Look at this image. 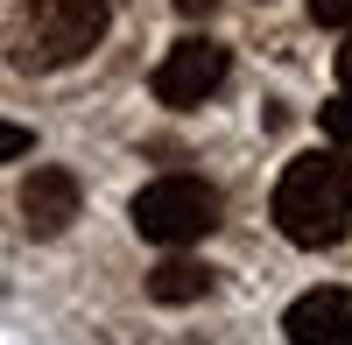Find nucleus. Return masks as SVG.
<instances>
[{
    "label": "nucleus",
    "mask_w": 352,
    "mask_h": 345,
    "mask_svg": "<svg viewBox=\"0 0 352 345\" xmlns=\"http://www.w3.org/2000/svg\"><path fill=\"white\" fill-rule=\"evenodd\" d=\"M275 233L289 247H338L352 233V155L345 148H310L275 177Z\"/></svg>",
    "instance_id": "nucleus-1"
},
{
    "label": "nucleus",
    "mask_w": 352,
    "mask_h": 345,
    "mask_svg": "<svg viewBox=\"0 0 352 345\" xmlns=\"http://www.w3.org/2000/svg\"><path fill=\"white\" fill-rule=\"evenodd\" d=\"M106 21H113L106 0H21L0 21V56L28 78H50V71L78 64V56H92Z\"/></svg>",
    "instance_id": "nucleus-2"
},
{
    "label": "nucleus",
    "mask_w": 352,
    "mask_h": 345,
    "mask_svg": "<svg viewBox=\"0 0 352 345\" xmlns=\"http://www.w3.org/2000/svg\"><path fill=\"white\" fill-rule=\"evenodd\" d=\"M219 212H226V197L204 183V177H155L148 190L134 197V225H141V240H155V247L204 240L219 225Z\"/></svg>",
    "instance_id": "nucleus-3"
},
{
    "label": "nucleus",
    "mask_w": 352,
    "mask_h": 345,
    "mask_svg": "<svg viewBox=\"0 0 352 345\" xmlns=\"http://www.w3.org/2000/svg\"><path fill=\"white\" fill-rule=\"evenodd\" d=\"M226 71H232V56H226V43H212V36H184L162 64H155V99L162 106H204L226 85Z\"/></svg>",
    "instance_id": "nucleus-4"
},
{
    "label": "nucleus",
    "mask_w": 352,
    "mask_h": 345,
    "mask_svg": "<svg viewBox=\"0 0 352 345\" xmlns=\"http://www.w3.org/2000/svg\"><path fill=\"white\" fill-rule=\"evenodd\" d=\"M289 345H352V289H310L282 318Z\"/></svg>",
    "instance_id": "nucleus-5"
},
{
    "label": "nucleus",
    "mask_w": 352,
    "mask_h": 345,
    "mask_svg": "<svg viewBox=\"0 0 352 345\" xmlns=\"http://www.w3.org/2000/svg\"><path fill=\"white\" fill-rule=\"evenodd\" d=\"M71 219H78V183H71V169H28V177H21V225H28L36 240H56Z\"/></svg>",
    "instance_id": "nucleus-6"
},
{
    "label": "nucleus",
    "mask_w": 352,
    "mask_h": 345,
    "mask_svg": "<svg viewBox=\"0 0 352 345\" xmlns=\"http://www.w3.org/2000/svg\"><path fill=\"white\" fill-rule=\"evenodd\" d=\"M148 296L155 303H197V296H212V268L190 261V254H169L162 268H148Z\"/></svg>",
    "instance_id": "nucleus-7"
},
{
    "label": "nucleus",
    "mask_w": 352,
    "mask_h": 345,
    "mask_svg": "<svg viewBox=\"0 0 352 345\" xmlns=\"http://www.w3.org/2000/svg\"><path fill=\"white\" fill-rule=\"evenodd\" d=\"M324 134H331V148L352 155V92H338V99L324 106Z\"/></svg>",
    "instance_id": "nucleus-8"
},
{
    "label": "nucleus",
    "mask_w": 352,
    "mask_h": 345,
    "mask_svg": "<svg viewBox=\"0 0 352 345\" xmlns=\"http://www.w3.org/2000/svg\"><path fill=\"white\" fill-rule=\"evenodd\" d=\"M310 21L338 28V36H352V0H310Z\"/></svg>",
    "instance_id": "nucleus-9"
},
{
    "label": "nucleus",
    "mask_w": 352,
    "mask_h": 345,
    "mask_svg": "<svg viewBox=\"0 0 352 345\" xmlns=\"http://www.w3.org/2000/svg\"><path fill=\"white\" fill-rule=\"evenodd\" d=\"M36 148V134H28L21 120H0V162H14V155H28Z\"/></svg>",
    "instance_id": "nucleus-10"
},
{
    "label": "nucleus",
    "mask_w": 352,
    "mask_h": 345,
    "mask_svg": "<svg viewBox=\"0 0 352 345\" xmlns=\"http://www.w3.org/2000/svg\"><path fill=\"white\" fill-rule=\"evenodd\" d=\"M338 92H352V36H345V49H338Z\"/></svg>",
    "instance_id": "nucleus-11"
},
{
    "label": "nucleus",
    "mask_w": 352,
    "mask_h": 345,
    "mask_svg": "<svg viewBox=\"0 0 352 345\" xmlns=\"http://www.w3.org/2000/svg\"><path fill=\"white\" fill-rule=\"evenodd\" d=\"M176 8H184V14H212L219 0H176Z\"/></svg>",
    "instance_id": "nucleus-12"
}]
</instances>
